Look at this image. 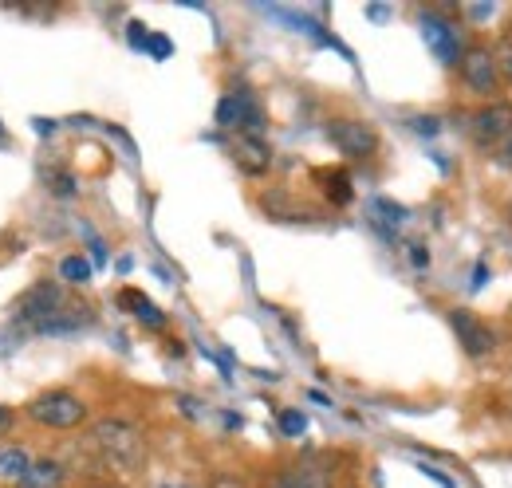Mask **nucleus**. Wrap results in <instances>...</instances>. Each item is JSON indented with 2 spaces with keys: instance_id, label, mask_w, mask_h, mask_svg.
<instances>
[{
  "instance_id": "obj_1",
  "label": "nucleus",
  "mask_w": 512,
  "mask_h": 488,
  "mask_svg": "<svg viewBox=\"0 0 512 488\" xmlns=\"http://www.w3.org/2000/svg\"><path fill=\"white\" fill-rule=\"evenodd\" d=\"M83 453L107 469V473H119V477H134L146 469V457H150V445H146V433L127 422V418H99L95 426L87 429V441H83Z\"/></svg>"
},
{
  "instance_id": "obj_2",
  "label": "nucleus",
  "mask_w": 512,
  "mask_h": 488,
  "mask_svg": "<svg viewBox=\"0 0 512 488\" xmlns=\"http://www.w3.org/2000/svg\"><path fill=\"white\" fill-rule=\"evenodd\" d=\"M32 426L52 429V433H67V429H79L87 422V402L71 390H40L24 410H20Z\"/></svg>"
},
{
  "instance_id": "obj_3",
  "label": "nucleus",
  "mask_w": 512,
  "mask_h": 488,
  "mask_svg": "<svg viewBox=\"0 0 512 488\" xmlns=\"http://www.w3.org/2000/svg\"><path fill=\"white\" fill-rule=\"evenodd\" d=\"M67 307V292L56 284V280H40V284H32L28 292H20L12 307H8V315H12V323H24V327H44V323H52L60 311Z\"/></svg>"
},
{
  "instance_id": "obj_4",
  "label": "nucleus",
  "mask_w": 512,
  "mask_h": 488,
  "mask_svg": "<svg viewBox=\"0 0 512 488\" xmlns=\"http://www.w3.org/2000/svg\"><path fill=\"white\" fill-rule=\"evenodd\" d=\"M327 138H331V146H335L343 158H351V162H363V158H371V154L379 150V130L363 119L327 122Z\"/></svg>"
},
{
  "instance_id": "obj_5",
  "label": "nucleus",
  "mask_w": 512,
  "mask_h": 488,
  "mask_svg": "<svg viewBox=\"0 0 512 488\" xmlns=\"http://www.w3.org/2000/svg\"><path fill=\"white\" fill-rule=\"evenodd\" d=\"M217 126L241 130V134H256V138H260L264 115H260V103L253 99V91H229V95L217 103Z\"/></svg>"
},
{
  "instance_id": "obj_6",
  "label": "nucleus",
  "mask_w": 512,
  "mask_h": 488,
  "mask_svg": "<svg viewBox=\"0 0 512 488\" xmlns=\"http://www.w3.org/2000/svg\"><path fill=\"white\" fill-rule=\"evenodd\" d=\"M449 327H453V335H457V343L473 355V359H485L489 351H497V335H493V327H485L473 311H449Z\"/></svg>"
},
{
  "instance_id": "obj_7",
  "label": "nucleus",
  "mask_w": 512,
  "mask_h": 488,
  "mask_svg": "<svg viewBox=\"0 0 512 488\" xmlns=\"http://www.w3.org/2000/svg\"><path fill=\"white\" fill-rule=\"evenodd\" d=\"M260 488H335V481H331V473L323 469L320 461L304 457V461H292V465L268 473Z\"/></svg>"
},
{
  "instance_id": "obj_8",
  "label": "nucleus",
  "mask_w": 512,
  "mask_h": 488,
  "mask_svg": "<svg viewBox=\"0 0 512 488\" xmlns=\"http://www.w3.org/2000/svg\"><path fill=\"white\" fill-rule=\"evenodd\" d=\"M457 63H461V79L469 83V91H477V95H493L497 91L501 71H497V56L489 48H469V52L457 56Z\"/></svg>"
},
{
  "instance_id": "obj_9",
  "label": "nucleus",
  "mask_w": 512,
  "mask_h": 488,
  "mask_svg": "<svg viewBox=\"0 0 512 488\" xmlns=\"http://www.w3.org/2000/svg\"><path fill=\"white\" fill-rule=\"evenodd\" d=\"M512 130V107L509 103H489L469 119V134L477 146H501L505 134Z\"/></svg>"
},
{
  "instance_id": "obj_10",
  "label": "nucleus",
  "mask_w": 512,
  "mask_h": 488,
  "mask_svg": "<svg viewBox=\"0 0 512 488\" xmlns=\"http://www.w3.org/2000/svg\"><path fill=\"white\" fill-rule=\"evenodd\" d=\"M233 158H237V166H241L245 174H264V170L272 166V150H268V142L256 138V134H237Z\"/></svg>"
},
{
  "instance_id": "obj_11",
  "label": "nucleus",
  "mask_w": 512,
  "mask_h": 488,
  "mask_svg": "<svg viewBox=\"0 0 512 488\" xmlns=\"http://www.w3.org/2000/svg\"><path fill=\"white\" fill-rule=\"evenodd\" d=\"M67 481H71V469L64 461L40 457V461H32V469L24 473V481L16 488H67Z\"/></svg>"
},
{
  "instance_id": "obj_12",
  "label": "nucleus",
  "mask_w": 512,
  "mask_h": 488,
  "mask_svg": "<svg viewBox=\"0 0 512 488\" xmlns=\"http://www.w3.org/2000/svg\"><path fill=\"white\" fill-rule=\"evenodd\" d=\"M422 32H426V44L438 52V60L442 63H457V36H453V28H449L446 20H438V16H422Z\"/></svg>"
},
{
  "instance_id": "obj_13",
  "label": "nucleus",
  "mask_w": 512,
  "mask_h": 488,
  "mask_svg": "<svg viewBox=\"0 0 512 488\" xmlns=\"http://www.w3.org/2000/svg\"><path fill=\"white\" fill-rule=\"evenodd\" d=\"M28 469H32V453H28L24 445H16V441L0 445V481H8V485H20Z\"/></svg>"
},
{
  "instance_id": "obj_14",
  "label": "nucleus",
  "mask_w": 512,
  "mask_h": 488,
  "mask_svg": "<svg viewBox=\"0 0 512 488\" xmlns=\"http://www.w3.org/2000/svg\"><path fill=\"white\" fill-rule=\"evenodd\" d=\"M320 182H323V193H327L331 205H351L355 189H351V178H347L343 170H323Z\"/></svg>"
},
{
  "instance_id": "obj_15",
  "label": "nucleus",
  "mask_w": 512,
  "mask_h": 488,
  "mask_svg": "<svg viewBox=\"0 0 512 488\" xmlns=\"http://www.w3.org/2000/svg\"><path fill=\"white\" fill-rule=\"evenodd\" d=\"M48 189H52V197H60V201H71V197L79 193L75 178L64 174V170H52V174H48Z\"/></svg>"
},
{
  "instance_id": "obj_16",
  "label": "nucleus",
  "mask_w": 512,
  "mask_h": 488,
  "mask_svg": "<svg viewBox=\"0 0 512 488\" xmlns=\"http://www.w3.org/2000/svg\"><path fill=\"white\" fill-rule=\"evenodd\" d=\"M60 272H64V280H71V284H83V280L91 276V264H87L83 256H67Z\"/></svg>"
},
{
  "instance_id": "obj_17",
  "label": "nucleus",
  "mask_w": 512,
  "mask_h": 488,
  "mask_svg": "<svg viewBox=\"0 0 512 488\" xmlns=\"http://www.w3.org/2000/svg\"><path fill=\"white\" fill-rule=\"evenodd\" d=\"M308 429V418L300 414V410H284L280 414V433H288V437H300Z\"/></svg>"
},
{
  "instance_id": "obj_18",
  "label": "nucleus",
  "mask_w": 512,
  "mask_h": 488,
  "mask_svg": "<svg viewBox=\"0 0 512 488\" xmlns=\"http://www.w3.org/2000/svg\"><path fill=\"white\" fill-rule=\"evenodd\" d=\"M20 422V414L12 410V406H0V433H8V429Z\"/></svg>"
},
{
  "instance_id": "obj_19",
  "label": "nucleus",
  "mask_w": 512,
  "mask_h": 488,
  "mask_svg": "<svg viewBox=\"0 0 512 488\" xmlns=\"http://www.w3.org/2000/svg\"><path fill=\"white\" fill-rule=\"evenodd\" d=\"M497 71L512 79V44H505V48H501V56H497Z\"/></svg>"
},
{
  "instance_id": "obj_20",
  "label": "nucleus",
  "mask_w": 512,
  "mask_h": 488,
  "mask_svg": "<svg viewBox=\"0 0 512 488\" xmlns=\"http://www.w3.org/2000/svg\"><path fill=\"white\" fill-rule=\"evenodd\" d=\"M209 488H249V485H245L241 477H217V481H213Z\"/></svg>"
},
{
  "instance_id": "obj_21",
  "label": "nucleus",
  "mask_w": 512,
  "mask_h": 488,
  "mask_svg": "<svg viewBox=\"0 0 512 488\" xmlns=\"http://www.w3.org/2000/svg\"><path fill=\"white\" fill-rule=\"evenodd\" d=\"M414 126H418V134H438V119H418Z\"/></svg>"
},
{
  "instance_id": "obj_22",
  "label": "nucleus",
  "mask_w": 512,
  "mask_h": 488,
  "mask_svg": "<svg viewBox=\"0 0 512 488\" xmlns=\"http://www.w3.org/2000/svg\"><path fill=\"white\" fill-rule=\"evenodd\" d=\"M501 158H505V166H512V130L505 134V142H501Z\"/></svg>"
},
{
  "instance_id": "obj_23",
  "label": "nucleus",
  "mask_w": 512,
  "mask_h": 488,
  "mask_svg": "<svg viewBox=\"0 0 512 488\" xmlns=\"http://www.w3.org/2000/svg\"><path fill=\"white\" fill-rule=\"evenodd\" d=\"M87 488H119V485H87Z\"/></svg>"
}]
</instances>
